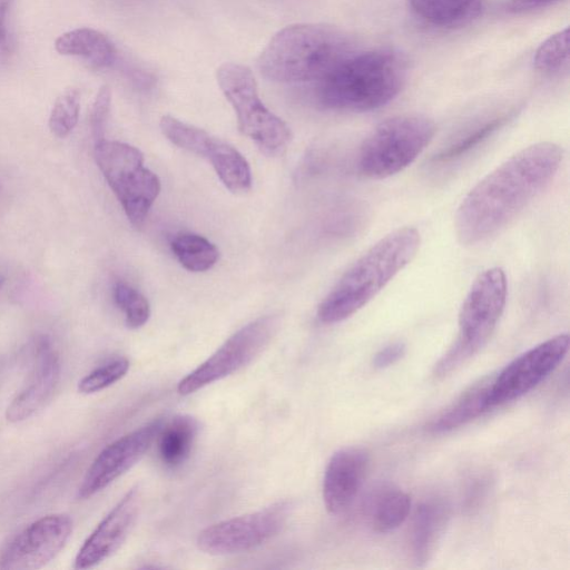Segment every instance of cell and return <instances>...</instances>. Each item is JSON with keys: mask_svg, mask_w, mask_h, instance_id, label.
Instances as JSON below:
<instances>
[{"mask_svg": "<svg viewBox=\"0 0 570 570\" xmlns=\"http://www.w3.org/2000/svg\"><path fill=\"white\" fill-rule=\"evenodd\" d=\"M562 148L541 141L519 150L484 176L459 205L455 234L462 245H475L513 220L553 178Z\"/></svg>", "mask_w": 570, "mask_h": 570, "instance_id": "6da1fadb", "label": "cell"}, {"mask_svg": "<svg viewBox=\"0 0 570 570\" xmlns=\"http://www.w3.org/2000/svg\"><path fill=\"white\" fill-rule=\"evenodd\" d=\"M421 245L420 232L399 227L357 258L341 276L317 308L324 324L342 322L373 299L393 277L409 265Z\"/></svg>", "mask_w": 570, "mask_h": 570, "instance_id": "7a4b0ae2", "label": "cell"}, {"mask_svg": "<svg viewBox=\"0 0 570 570\" xmlns=\"http://www.w3.org/2000/svg\"><path fill=\"white\" fill-rule=\"evenodd\" d=\"M352 53L353 45L342 30L323 23H297L274 35L257 66L273 81L317 82Z\"/></svg>", "mask_w": 570, "mask_h": 570, "instance_id": "3957f363", "label": "cell"}, {"mask_svg": "<svg viewBox=\"0 0 570 570\" xmlns=\"http://www.w3.org/2000/svg\"><path fill=\"white\" fill-rule=\"evenodd\" d=\"M405 59L393 50L352 53L316 82V99L325 108L363 112L379 109L401 91Z\"/></svg>", "mask_w": 570, "mask_h": 570, "instance_id": "277c9868", "label": "cell"}, {"mask_svg": "<svg viewBox=\"0 0 570 570\" xmlns=\"http://www.w3.org/2000/svg\"><path fill=\"white\" fill-rule=\"evenodd\" d=\"M507 295L502 268L491 267L478 275L459 312L456 340L435 365L436 376L449 374L488 343L504 311Z\"/></svg>", "mask_w": 570, "mask_h": 570, "instance_id": "5b68a950", "label": "cell"}, {"mask_svg": "<svg viewBox=\"0 0 570 570\" xmlns=\"http://www.w3.org/2000/svg\"><path fill=\"white\" fill-rule=\"evenodd\" d=\"M435 131L434 121L423 115H399L383 120L361 145V173L383 179L402 171L428 147Z\"/></svg>", "mask_w": 570, "mask_h": 570, "instance_id": "8992f818", "label": "cell"}, {"mask_svg": "<svg viewBox=\"0 0 570 570\" xmlns=\"http://www.w3.org/2000/svg\"><path fill=\"white\" fill-rule=\"evenodd\" d=\"M94 156L128 220L140 227L160 193L158 176L145 166L142 153L126 142L102 139Z\"/></svg>", "mask_w": 570, "mask_h": 570, "instance_id": "52a82bcc", "label": "cell"}, {"mask_svg": "<svg viewBox=\"0 0 570 570\" xmlns=\"http://www.w3.org/2000/svg\"><path fill=\"white\" fill-rule=\"evenodd\" d=\"M218 86L232 105L240 132L264 153L282 154L292 139L288 126L262 102L250 69L225 62L216 71Z\"/></svg>", "mask_w": 570, "mask_h": 570, "instance_id": "ba28073f", "label": "cell"}, {"mask_svg": "<svg viewBox=\"0 0 570 570\" xmlns=\"http://www.w3.org/2000/svg\"><path fill=\"white\" fill-rule=\"evenodd\" d=\"M279 324L277 315L261 316L230 335L207 360L181 379L177 391L191 394L248 365L266 347Z\"/></svg>", "mask_w": 570, "mask_h": 570, "instance_id": "9c48e42d", "label": "cell"}, {"mask_svg": "<svg viewBox=\"0 0 570 570\" xmlns=\"http://www.w3.org/2000/svg\"><path fill=\"white\" fill-rule=\"evenodd\" d=\"M288 504L279 502L256 512L230 518L202 530L196 543L209 554H235L253 550L274 538L284 527Z\"/></svg>", "mask_w": 570, "mask_h": 570, "instance_id": "30bf717a", "label": "cell"}, {"mask_svg": "<svg viewBox=\"0 0 570 570\" xmlns=\"http://www.w3.org/2000/svg\"><path fill=\"white\" fill-rule=\"evenodd\" d=\"M567 333L558 334L523 352L491 381L489 405H502L517 400L549 376L569 351Z\"/></svg>", "mask_w": 570, "mask_h": 570, "instance_id": "8fae6325", "label": "cell"}, {"mask_svg": "<svg viewBox=\"0 0 570 570\" xmlns=\"http://www.w3.org/2000/svg\"><path fill=\"white\" fill-rule=\"evenodd\" d=\"M72 532L66 513H51L31 522L0 552V569L32 570L45 567L63 549Z\"/></svg>", "mask_w": 570, "mask_h": 570, "instance_id": "7c38bea8", "label": "cell"}, {"mask_svg": "<svg viewBox=\"0 0 570 570\" xmlns=\"http://www.w3.org/2000/svg\"><path fill=\"white\" fill-rule=\"evenodd\" d=\"M163 425V420L155 419L104 448L88 468L77 497L81 500L94 497L131 469L157 439Z\"/></svg>", "mask_w": 570, "mask_h": 570, "instance_id": "4fadbf2b", "label": "cell"}, {"mask_svg": "<svg viewBox=\"0 0 570 570\" xmlns=\"http://www.w3.org/2000/svg\"><path fill=\"white\" fill-rule=\"evenodd\" d=\"M138 488L130 489L98 523L79 549L75 569L92 568L111 557L127 539L139 511Z\"/></svg>", "mask_w": 570, "mask_h": 570, "instance_id": "5bb4252c", "label": "cell"}, {"mask_svg": "<svg viewBox=\"0 0 570 570\" xmlns=\"http://www.w3.org/2000/svg\"><path fill=\"white\" fill-rule=\"evenodd\" d=\"M60 358L47 337L38 340L33 365L24 386L6 410L11 423L24 421L38 412L52 396L60 379Z\"/></svg>", "mask_w": 570, "mask_h": 570, "instance_id": "9a60e30c", "label": "cell"}, {"mask_svg": "<svg viewBox=\"0 0 570 570\" xmlns=\"http://www.w3.org/2000/svg\"><path fill=\"white\" fill-rule=\"evenodd\" d=\"M368 468V454L362 448L336 451L330 459L323 478V500L326 510L341 514L354 502Z\"/></svg>", "mask_w": 570, "mask_h": 570, "instance_id": "2e32d148", "label": "cell"}, {"mask_svg": "<svg viewBox=\"0 0 570 570\" xmlns=\"http://www.w3.org/2000/svg\"><path fill=\"white\" fill-rule=\"evenodd\" d=\"M194 154L206 158L224 186L232 193H245L252 187V171L245 157L229 142L203 132Z\"/></svg>", "mask_w": 570, "mask_h": 570, "instance_id": "e0dca14e", "label": "cell"}, {"mask_svg": "<svg viewBox=\"0 0 570 570\" xmlns=\"http://www.w3.org/2000/svg\"><path fill=\"white\" fill-rule=\"evenodd\" d=\"M55 49L63 56L77 57L96 68L110 67L117 59V49L102 32L92 28H77L60 35Z\"/></svg>", "mask_w": 570, "mask_h": 570, "instance_id": "ac0fdd59", "label": "cell"}, {"mask_svg": "<svg viewBox=\"0 0 570 570\" xmlns=\"http://www.w3.org/2000/svg\"><path fill=\"white\" fill-rule=\"evenodd\" d=\"M448 517V505L440 499H429L416 508L411 530V550L417 566H423L430 559Z\"/></svg>", "mask_w": 570, "mask_h": 570, "instance_id": "d6986e66", "label": "cell"}, {"mask_svg": "<svg viewBox=\"0 0 570 570\" xmlns=\"http://www.w3.org/2000/svg\"><path fill=\"white\" fill-rule=\"evenodd\" d=\"M412 11L425 22L440 28L471 23L482 12L483 0H406Z\"/></svg>", "mask_w": 570, "mask_h": 570, "instance_id": "ffe728a7", "label": "cell"}, {"mask_svg": "<svg viewBox=\"0 0 570 570\" xmlns=\"http://www.w3.org/2000/svg\"><path fill=\"white\" fill-rule=\"evenodd\" d=\"M491 381L482 380L463 392L455 402L431 422L430 430L434 433L449 432L488 411L490 409L489 391Z\"/></svg>", "mask_w": 570, "mask_h": 570, "instance_id": "44dd1931", "label": "cell"}, {"mask_svg": "<svg viewBox=\"0 0 570 570\" xmlns=\"http://www.w3.org/2000/svg\"><path fill=\"white\" fill-rule=\"evenodd\" d=\"M198 423L190 415H176L158 433V455L168 468L181 465L189 456Z\"/></svg>", "mask_w": 570, "mask_h": 570, "instance_id": "7402d4cb", "label": "cell"}, {"mask_svg": "<svg viewBox=\"0 0 570 570\" xmlns=\"http://www.w3.org/2000/svg\"><path fill=\"white\" fill-rule=\"evenodd\" d=\"M411 511L410 495L395 487L379 489L368 500L366 514L376 532H390L399 528Z\"/></svg>", "mask_w": 570, "mask_h": 570, "instance_id": "603a6c76", "label": "cell"}, {"mask_svg": "<svg viewBox=\"0 0 570 570\" xmlns=\"http://www.w3.org/2000/svg\"><path fill=\"white\" fill-rule=\"evenodd\" d=\"M170 246L180 265L189 272L208 271L219 258L217 247L198 234H179L171 240Z\"/></svg>", "mask_w": 570, "mask_h": 570, "instance_id": "cb8c5ba5", "label": "cell"}, {"mask_svg": "<svg viewBox=\"0 0 570 570\" xmlns=\"http://www.w3.org/2000/svg\"><path fill=\"white\" fill-rule=\"evenodd\" d=\"M508 119V115L495 117L470 129L443 148L433 159L436 163L443 164L462 157L474 147L479 146L483 140L488 139L493 132L501 128Z\"/></svg>", "mask_w": 570, "mask_h": 570, "instance_id": "d4e9b609", "label": "cell"}, {"mask_svg": "<svg viewBox=\"0 0 570 570\" xmlns=\"http://www.w3.org/2000/svg\"><path fill=\"white\" fill-rule=\"evenodd\" d=\"M80 112V92L69 88L58 96L50 116L49 129L58 138L67 137L76 127Z\"/></svg>", "mask_w": 570, "mask_h": 570, "instance_id": "484cf974", "label": "cell"}, {"mask_svg": "<svg viewBox=\"0 0 570 570\" xmlns=\"http://www.w3.org/2000/svg\"><path fill=\"white\" fill-rule=\"evenodd\" d=\"M569 61V28L550 36L537 49L534 68L543 73H552L562 69Z\"/></svg>", "mask_w": 570, "mask_h": 570, "instance_id": "4316f807", "label": "cell"}, {"mask_svg": "<svg viewBox=\"0 0 570 570\" xmlns=\"http://www.w3.org/2000/svg\"><path fill=\"white\" fill-rule=\"evenodd\" d=\"M114 297L117 306L124 312L125 322L129 328H139L147 323L150 305L138 289L119 282L114 288Z\"/></svg>", "mask_w": 570, "mask_h": 570, "instance_id": "83f0119b", "label": "cell"}, {"mask_svg": "<svg viewBox=\"0 0 570 570\" xmlns=\"http://www.w3.org/2000/svg\"><path fill=\"white\" fill-rule=\"evenodd\" d=\"M130 363L126 357H116L96 367L78 382L82 394L100 392L121 380L128 372Z\"/></svg>", "mask_w": 570, "mask_h": 570, "instance_id": "f1b7e54d", "label": "cell"}, {"mask_svg": "<svg viewBox=\"0 0 570 570\" xmlns=\"http://www.w3.org/2000/svg\"><path fill=\"white\" fill-rule=\"evenodd\" d=\"M111 105V91L102 86L97 92L90 114V129L95 144L105 139V130Z\"/></svg>", "mask_w": 570, "mask_h": 570, "instance_id": "f546056e", "label": "cell"}, {"mask_svg": "<svg viewBox=\"0 0 570 570\" xmlns=\"http://www.w3.org/2000/svg\"><path fill=\"white\" fill-rule=\"evenodd\" d=\"M405 350V344L402 342H394L384 346L374 355L373 366L375 368H385L393 365L404 356Z\"/></svg>", "mask_w": 570, "mask_h": 570, "instance_id": "4dcf8cb0", "label": "cell"}, {"mask_svg": "<svg viewBox=\"0 0 570 570\" xmlns=\"http://www.w3.org/2000/svg\"><path fill=\"white\" fill-rule=\"evenodd\" d=\"M561 0H508L505 10L510 13H524L550 7Z\"/></svg>", "mask_w": 570, "mask_h": 570, "instance_id": "1f68e13d", "label": "cell"}, {"mask_svg": "<svg viewBox=\"0 0 570 570\" xmlns=\"http://www.w3.org/2000/svg\"><path fill=\"white\" fill-rule=\"evenodd\" d=\"M14 0H0V52L8 49V17Z\"/></svg>", "mask_w": 570, "mask_h": 570, "instance_id": "d6a6232c", "label": "cell"}]
</instances>
